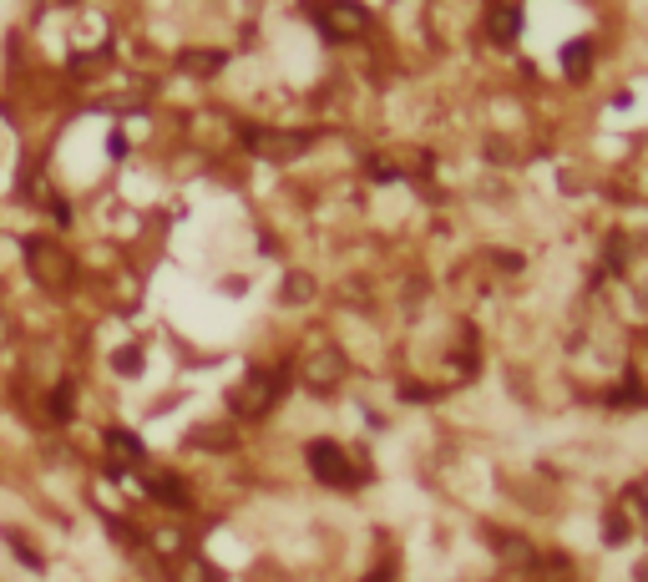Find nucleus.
I'll return each instance as SVG.
<instances>
[{
  "mask_svg": "<svg viewBox=\"0 0 648 582\" xmlns=\"http://www.w3.org/2000/svg\"><path fill=\"white\" fill-rule=\"evenodd\" d=\"M0 547H6V557H11L21 572H31V577H51V552H46V542H41L26 522H16V517L0 522Z\"/></svg>",
  "mask_w": 648,
  "mask_h": 582,
  "instance_id": "nucleus-4",
  "label": "nucleus"
},
{
  "mask_svg": "<svg viewBox=\"0 0 648 582\" xmlns=\"http://www.w3.org/2000/svg\"><path fill=\"white\" fill-rule=\"evenodd\" d=\"M299 466L304 476L319 486V491H330V496H355L365 486H375V456L365 446H350L345 436L335 431H314L299 441Z\"/></svg>",
  "mask_w": 648,
  "mask_h": 582,
  "instance_id": "nucleus-1",
  "label": "nucleus"
},
{
  "mask_svg": "<svg viewBox=\"0 0 648 582\" xmlns=\"http://www.w3.org/2000/svg\"><path fill=\"white\" fill-rule=\"evenodd\" d=\"M147 365H152V350H147L142 340H117V345L102 350V370H107L112 380H122V385L147 380Z\"/></svg>",
  "mask_w": 648,
  "mask_h": 582,
  "instance_id": "nucleus-8",
  "label": "nucleus"
},
{
  "mask_svg": "<svg viewBox=\"0 0 648 582\" xmlns=\"http://www.w3.org/2000/svg\"><path fill=\"white\" fill-rule=\"evenodd\" d=\"M183 451L208 456V461H233L249 451V431H243L233 415H213V421H193L183 436Z\"/></svg>",
  "mask_w": 648,
  "mask_h": 582,
  "instance_id": "nucleus-3",
  "label": "nucleus"
},
{
  "mask_svg": "<svg viewBox=\"0 0 648 582\" xmlns=\"http://www.w3.org/2000/svg\"><path fill=\"white\" fill-rule=\"evenodd\" d=\"M97 441H102V456L117 461V466H127V471H142V466L152 461L147 436H142L137 426H127V421H102V426H97Z\"/></svg>",
  "mask_w": 648,
  "mask_h": 582,
  "instance_id": "nucleus-5",
  "label": "nucleus"
},
{
  "mask_svg": "<svg viewBox=\"0 0 648 582\" xmlns=\"http://www.w3.org/2000/svg\"><path fill=\"white\" fill-rule=\"evenodd\" d=\"M486 36H492L497 46H512L522 36V11L517 6H497L492 16H486Z\"/></svg>",
  "mask_w": 648,
  "mask_h": 582,
  "instance_id": "nucleus-9",
  "label": "nucleus"
},
{
  "mask_svg": "<svg viewBox=\"0 0 648 582\" xmlns=\"http://www.w3.org/2000/svg\"><path fill=\"white\" fill-rule=\"evenodd\" d=\"M213 289H218L223 299H249V294H254V274H249V269H223V274L213 279Z\"/></svg>",
  "mask_w": 648,
  "mask_h": 582,
  "instance_id": "nucleus-10",
  "label": "nucleus"
},
{
  "mask_svg": "<svg viewBox=\"0 0 648 582\" xmlns=\"http://www.w3.org/2000/svg\"><path fill=\"white\" fill-rule=\"evenodd\" d=\"M314 31H319L324 46L345 51V46H360V41L375 36V11L365 6V0H319L314 6Z\"/></svg>",
  "mask_w": 648,
  "mask_h": 582,
  "instance_id": "nucleus-2",
  "label": "nucleus"
},
{
  "mask_svg": "<svg viewBox=\"0 0 648 582\" xmlns=\"http://www.w3.org/2000/svg\"><path fill=\"white\" fill-rule=\"evenodd\" d=\"M588 61H593V46H588V41H573V46H562V66L573 71V76H583V71H588Z\"/></svg>",
  "mask_w": 648,
  "mask_h": 582,
  "instance_id": "nucleus-11",
  "label": "nucleus"
},
{
  "mask_svg": "<svg viewBox=\"0 0 648 582\" xmlns=\"http://www.w3.org/2000/svg\"><path fill=\"white\" fill-rule=\"evenodd\" d=\"M603 537H608V542H623V537H628V522H618V517H608V527H603Z\"/></svg>",
  "mask_w": 648,
  "mask_h": 582,
  "instance_id": "nucleus-12",
  "label": "nucleus"
},
{
  "mask_svg": "<svg viewBox=\"0 0 648 582\" xmlns=\"http://www.w3.org/2000/svg\"><path fill=\"white\" fill-rule=\"evenodd\" d=\"M173 71L188 76V81H203V87H213V81H223L233 71V51L223 46H183L173 56Z\"/></svg>",
  "mask_w": 648,
  "mask_h": 582,
  "instance_id": "nucleus-7",
  "label": "nucleus"
},
{
  "mask_svg": "<svg viewBox=\"0 0 648 582\" xmlns=\"http://www.w3.org/2000/svg\"><path fill=\"white\" fill-rule=\"evenodd\" d=\"M0 481H6V461H0Z\"/></svg>",
  "mask_w": 648,
  "mask_h": 582,
  "instance_id": "nucleus-14",
  "label": "nucleus"
},
{
  "mask_svg": "<svg viewBox=\"0 0 648 582\" xmlns=\"http://www.w3.org/2000/svg\"><path fill=\"white\" fill-rule=\"evenodd\" d=\"M56 6H81V0H56Z\"/></svg>",
  "mask_w": 648,
  "mask_h": 582,
  "instance_id": "nucleus-13",
  "label": "nucleus"
},
{
  "mask_svg": "<svg viewBox=\"0 0 648 582\" xmlns=\"http://www.w3.org/2000/svg\"><path fill=\"white\" fill-rule=\"evenodd\" d=\"M274 294H279V309H284V314H309V309L324 299V279H319L309 264H284Z\"/></svg>",
  "mask_w": 648,
  "mask_h": 582,
  "instance_id": "nucleus-6",
  "label": "nucleus"
}]
</instances>
